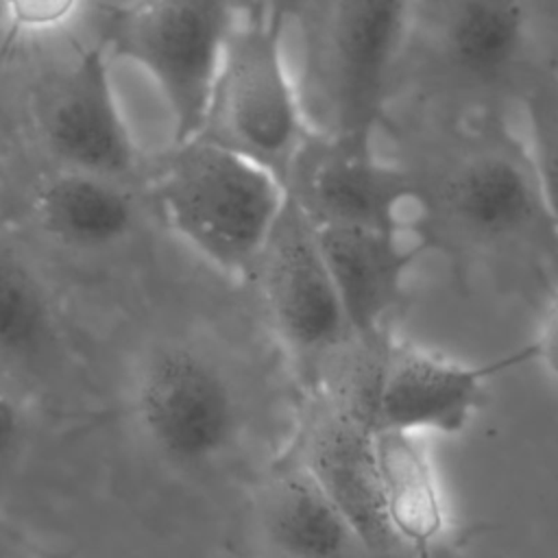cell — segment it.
<instances>
[{
    "instance_id": "5b68a950",
    "label": "cell",
    "mask_w": 558,
    "mask_h": 558,
    "mask_svg": "<svg viewBox=\"0 0 558 558\" xmlns=\"http://www.w3.org/2000/svg\"><path fill=\"white\" fill-rule=\"evenodd\" d=\"M418 205L434 242H462L473 248H504L527 242H558L530 157L484 148L462 157L427 187Z\"/></svg>"
},
{
    "instance_id": "4fadbf2b",
    "label": "cell",
    "mask_w": 558,
    "mask_h": 558,
    "mask_svg": "<svg viewBox=\"0 0 558 558\" xmlns=\"http://www.w3.org/2000/svg\"><path fill=\"white\" fill-rule=\"evenodd\" d=\"M257 517L279 558H375L340 508L290 453L262 480Z\"/></svg>"
},
{
    "instance_id": "3957f363",
    "label": "cell",
    "mask_w": 558,
    "mask_h": 558,
    "mask_svg": "<svg viewBox=\"0 0 558 558\" xmlns=\"http://www.w3.org/2000/svg\"><path fill=\"white\" fill-rule=\"evenodd\" d=\"M235 17L231 0H129L107 9L102 46L148 74L168 109L174 144L203 133Z\"/></svg>"
},
{
    "instance_id": "7c38bea8",
    "label": "cell",
    "mask_w": 558,
    "mask_h": 558,
    "mask_svg": "<svg viewBox=\"0 0 558 558\" xmlns=\"http://www.w3.org/2000/svg\"><path fill=\"white\" fill-rule=\"evenodd\" d=\"M314 233L353 338L381 333L423 246H408L401 231L366 227L323 225Z\"/></svg>"
},
{
    "instance_id": "277c9868",
    "label": "cell",
    "mask_w": 558,
    "mask_h": 558,
    "mask_svg": "<svg viewBox=\"0 0 558 558\" xmlns=\"http://www.w3.org/2000/svg\"><path fill=\"white\" fill-rule=\"evenodd\" d=\"M126 401L142 440L174 466H207L238 438L240 403L229 377L185 342L148 347L131 368Z\"/></svg>"
},
{
    "instance_id": "ba28073f",
    "label": "cell",
    "mask_w": 558,
    "mask_h": 558,
    "mask_svg": "<svg viewBox=\"0 0 558 558\" xmlns=\"http://www.w3.org/2000/svg\"><path fill=\"white\" fill-rule=\"evenodd\" d=\"M410 20L412 0H336L327 37L331 135L375 142Z\"/></svg>"
},
{
    "instance_id": "9a60e30c",
    "label": "cell",
    "mask_w": 558,
    "mask_h": 558,
    "mask_svg": "<svg viewBox=\"0 0 558 558\" xmlns=\"http://www.w3.org/2000/svg\"><path fill=\"white\" fill-rule=\"evenodd\" d=\"M416 436L377 427L373 449L388 525L414 558H427L447 534V506L432 460Z\"/></svg>"
},
{
    "instance_id": "6da1fadb",
    "label": "cell",
    "mask_w": 558,
    "mask_h": 558,
    "mask_svg": "<svg viewBox=\"0 0 558 558\" xmlns=\"http://www.w3.org/2000/svg\"><path fill=\"white\" fill-rule=\"evenodd\" d=\"M172 233L229 277H251L286 205V183L255 159L196 135L177 142L155 181Z\"/></svg>"
},
{
    "instance_id": "ac0fdd59",
    "label": "cell",
    "mask_w": 558,
    "mask_h": 558,
    "mask_svg": "<svg viewBox=\"0 0 558 558\" xmlns=\"http://www.w3.org/2000/svg\"><path fill=\"white\" fill-rule=\"evenodd\" d=\"M530 163L558 229V98L541 100L530 116Z\"/></svg>"
},
{
    "instance_id": "9c48e42d",
    "label": "cell",
    "mask_w": 558,
    "mask_h": 558,
    "mask_svg": "<svg viewBox=\"0 0 558 558\" xmlns=\"http://www.w3.org/2000/svg\"><path fill=\"white\" fill-rule=\"evenodd\" d=\"M525 360H534V344L488 364H464L384 338L368 399L371 425L458 434L477 410L486 381Z\"/></svg>"
},
{
    "instance_id": "e0dca14e",
    "label": "cell",
    "mask_w": 558,
    "mask_h": 558,
    "mask_svg": "<svg viewBox=\"0 0 558 558\" xmlns=\"http://www.w3.org/2000/svg\"><path fill=\"white\" fill-rule=\"evenodd\" d=\"M52 333V310L35 272L0 246V357L26 360Z\"/></svg>"
},
{
    "instance_id": "8fae6325",
    "label": "cell",
    "mask_w": 558,
    "mask_h": 558,
    "mask_svg": "<svg viewBox=\"0 0 558 558\" xmlns=\"http://www.w3.org/2000/svg\"><path fill=\"white\" fill-rule=\"evenodd\" d=\"M109 52L83 48L44 92L37 109L48 150L63 168L118 179L135 163V144L118 105Z\"/></svg>"
},
{
    "instance_id": "8992f818",
    "label": "cell",
    "mask_w": 558,
    "mask_h": 558,
    "mask_svg": "<svg viewBox=\"0 0 558 558\" xmlns=\"http://www.w3.org/2000/svg\"><path fill=\"white\" fill-rule=\"evenodd\" d=\"M288 453L312 473L375 558H414L384 512L373 425L340 395L323 386L307 395Z\"/></svg>"
},
{
    "instance_id": "2e32d148",
    "label": "cell",
    "mask_w": 558,
    "mask_h": 558,
    "mask_svg": "<svg viewBox=\"0 0 558 558\" xmlns=\"http://www.w3.org/2000/svg\"><path fill=\"white\" fill-rule=\"evenodd\" d=\"M35 220L57 244L102 251L122 242L135 222L133 198L116 179L63 168L35 196Z\"/></svg>"
},
{
    "instance_id": "7a4b0ae2",
    "label": "cell",
    "mask_w": 558,
    "mask_h": 558,
    "mask_svg": "<svg viewBox=\"0 0 558 558\" xmlns=\"http://www.w3.org/2000/svg\"><path fill=\"white\" fill-rule=\"evenodd\" d=\"M201 135L255 159L283 183L314 142L288 63L281 11L238 13Z\"/></svg>"
},
{
    "instance_id": "5bb4252c",
    "label": "cell",
    "mask_w": 558,
    "mask_h": 558,
    "mask_svg": "<svg viewBox=\"0 0 558 558\" xmlns=\"http://www.w3.org/2000/svg\"><path fill=\"white\" fill-rule=\"evenodd\" d=\"M525 0H451L440 26V52L451 74L477 87L510 78L530 50Z\"/></svg>"
},
{
    "instance_id": "44dd1931",
    "label": "cell",
    "mask_w": 558,
    "mask_h": 558,
    "mask_svg": "<svg viewBox=\"0 0 558 558\" xmlns=\"http://www.w3.org/2000/svg\"><path fill=\"white\" fill-rule=\"evenodd\" d=\"M532 344H534V360H538L545 366L547 375L558 386V292L549 301L538 336Z\"/></svg>"
},
{
    "instance_id": "30bf717a",
    "label": "cell",
    "mask_w": 558,
    "mask_h": 558,
    "mask_svg": "<svg viewBox=\"0 0 558 558\" xmlns=\"http://www.w3.org/2000/svg\"><path fill=\"white\" fill-rule=\"evenodd\" d=\"M288 198L314 225L403 229V209L418 203L421 181L388 163L375 142L329 135L310 144L286 181Z\"/></svg>"
},
{
    "instance_id": "52a82bcc",
    "label": "cell",
    "mask_w": 558,
    "mask_h": 558,
    "mask_svg": "<svg viewBox=\"0 0 558 558\" xmlns=\"http://www.w3.org/2000/svg\"><path fill=\"white\" fill-rule=\"evenodd\" d=\"M253 277L277 333L301 362H331L353 340L314 227L290 198Z\"/></svg>"
},
{
    "instance_id": "ffe728a7",
    "label": "cell",
    "mask_w": 558,
    "mask_h": 558,
    "mask_svg": "<svg viewBox=\"0 0 558 558\" xmlns=\"http://www.w3.org/2000/svg\"><path fill=\"white\" fill-rule=\"evenodd\" d=\"M28 414L22 399L0 384V464L9 462L26 438Z\"/></svg>"
},
{
    "instance_id": "7402d4cb",
    "label": "cell",
    "mask_w": 558,
    "mask_h": 558,
    "mask_svg": "<svg viewBox=\"0 0 558 558\" xmlns=\"http://www.w3.org/2000/svg\"><path fill=\"white\" fill-rule=\"evenodd\" d=\"M0 113H2V89H0Z\"/></svg>"
},
{
    "instance_id": "d6986e66",
    "label": "cell",
    "mask_w": 558,
    "mask_h": 558,
    "mask_svg": "<svg viewBox=\"0 0 558 558\" xmlns=\"http://www.w3.org/2000/svg\"><path fill=\"white\" fill-rule=\"evenodd\" d=\"M83 0H0V17L24 35H46L63 28Z\"/></svg>"
}]
</instances>
